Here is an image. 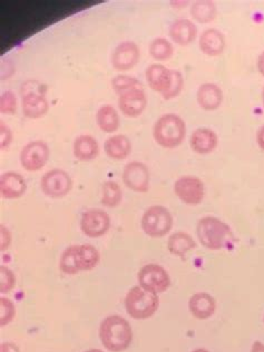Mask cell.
I'll use <instances>...</instances> for the list:
<instances>
[{
    "mask_svg": "<svg viewBox=\"0 0 264 352\" xmlns=\"http://www.w3.org/2000/svg\"><path fill=\"white\" fill-rule=\"evenodd\" d=\"M172 75H173V80H172L170 89L163 95V98L166 100H173L175 97L179 96L184 88V78H183L182 73L172 69Z\"/></svg>",
    "mask_w": 264,
    "mask_h": 352,
    "instance_id": "cell-34",
    "label": "cell"
},
{
    "mask_svg": "<svg viewBox=\"0 0 264 352\" xmlns=\"http://www.w3.org/2000/svg\"><path fill=\"white\" fill-rule=\"evenodd\" d=\"M0 233H1V240H0V249L1 251L8 249L9 245L12 243V233L7 229L6 226L1 224L0 226Z\"/></svg>",
    "mask_w": 264,
    "mask_h": 352,
    "instance_id": "cell-37",
    "label": "cell"
},
{
    "mask_svg": "<svg viewBox=\"0 0 264 352\" xmlns=\"http://www.w3.org/2000/svg\"><path fill=\"white\" fill-rule=\"evenodd\" d=\"M250 352H264V344L261 341H256L253 342L251 346V351Z\"/></svg>",
    "mask_w": 264,
    "mask_h": 352,
    "instance_id": "cell-41",
    "label": "cell"
},
{
    "mask_svg": "<svg viewBox=\"0 0 264 352\" xmlns=\"http://www.w3.org/2000/svg\"><path fill=\"white\" fill-rule=\"evenodd\" d=\"M73 152L74 156L80 161H91L98 155L100 146L93 136L80 135L74 142Z\"/></svg>",
    "mask_w": 264,
    "mask_h": 352,
    "instance_id": "cell-23",
    "label": "cell"
},
{
    "mask_svg": "<svg viewBox=\"0 0 264 352\" xmlns=\"http://www.w3.org/2000/svg\"><path fill=\"white\" fill-rule=\"evenodd\" d=\"M159 296L142 289L140 285L131 289L125 296L126 312L135 320L150 319L159 310Z\"/></svg>",
    "mask_w": 264,
    "mask_h": 352,
    "instance_id": "cell-4",
    "label": "cell"
},
{
    "mask_svg": "<svg viewBox=\"0 0 264 352\" xmlns=\"http://www.w3.org/2000/svg\"><path fill=\"white\" fill-rule=\"evenodd\" d=\"M145 76L153 91H157L162 96L170 89L173 80L172 69H168L162 64H152L148 66L145 72Z\"/></svg>",
    "mask_w": 264,
    "mask_h": 352,
    "instance_id": "cell-15",
    "label": "cell"
},
{
    "mask_svg": "<svg viewBox=\"0 0 264 352\" xmlns=\"http://www.w3.org/2000/svg\"><path fill=\"white\" fill-rule=\"evenodd\" d=\"M191 16L194 21L201 24H208L217 17V9L215 3L210 0H197L191 6Z\"/></svg>",
    "mask_w": 264,
    "mask_h": 352,
    "instance_id": "cell-27",
    "label": "cell"
},
{
    "mask_svg": "<svg viewBox=\"0 0 264 352\" xmlns=\"http://www.w3.org/2000/svg\"><path fill=\"white\" fill-rule=\"evenodd\" d=\"M118 106L124 115L129 118H138L147 106V96L143 88H134L120 95Z\"/></svg>",
    "mask_w": 264,
    "mask_h": 352,
    "instance_id": "cell-13",
    "label": "cell"
},
{
    "mask_svg": "<svg viewBox=\"0 0 264 352\" xmlns=\"http://www.w3.org/2000/svg\"><path fill=\"white\" fill-rule=\"evenodd\" d=\"M197 235L203 247L212 251L226 249L234 241L231 228L223 221L211 215L199 220Z\"/></svg>",
    "mask_w": 264,
    "mask_h": 352,
    "instance_id": "cell-2",
    "label": "cell"
},
{
    "mask_svg": "<svg viewBox=\"0 0 264 352\" xmlns=\"http://www.w3.org/2000/svg\"><path fill=\"white\" fill-rule=\"evenodd\" d=\"M16 317L15 303L8 298H0V326L5 327Z\"/></svg>",
    "mask_w": 264,
    "mask_h": 352,
    "instance_id": "cell-32",
    "label": "cell"
},
{
    "mask_svg": "<svg viewBox=\"0 0 264 352\" xmlns=\"http://www.w3.org/2000/svg\"><path fill=\"white\" fill-rule=\"evenodd\" d=\"M138 285L152 294H163L170 287L168 271L160 264L151 263L142 267L138 273Z\"/></svg>",
    "mask_w": 264,
    "mask_h": 352,
    "instance_id": "cell-6",
    "label": "cell"
},
{
    "mask_svg": "<svg viewBox=\"0 0 264 352\" xmlns=\"http://www.w3.org/2000/svg\"><path fill=\"white\" fill-rule=\"evenodd\" d=\"M73 188V181L67 172L55 168L50 170L41 179V192L52 197V199H60L67 195Z\"/></svg>",
    "mask_w": 264,
    "mask_h": 352,
    "instance_id": "cell-8",
    "label": "cell"
},
{
    "mask_svg": "<svg viewBox=\"0 0 264 352\" xmlns=\"http://www.w3.org/2000/svg\"><path fill=\"white\" fill-rule=\"evenodd\" d=\"M123 182L132 191L146 193L150 190V170L142 162H131L124 168Z\"/></svg>",
    "mask_w": 264,
    "mask_h": 352,
    "instance_id": "cell-10",
    "label": "cell"
},
{
    "mask_svg": "<svg viewBox=\"0 0 264 352\" xmlns=\"http://www.w3.org/2000/svg\"><path fill=\"white\" fill-rule=\"evenodd\" d=\"M97 125L103 132L113 133L120 127V116L116 109L111 105H104L97 111Z\"/></svg>",
    "mask_w": 264,
    "mask_h": 352,
    "instance_id": "cell-26",
    "label": "cell"
},
{
    "mask_svg": "<svg viewBox=\"0 0 264 352\" xmlns=\"http://www.w3.org/2000/svg\"><path fill=\"white\" fill-rule=\"evenodd\" d=\"M170 36L172 41L179 46L190 45L197 38V25L186 18L176 19L170 26Z\"/></svg>",
    "mask_w": 264,
    "mask_h": 352,
    "instance_id": "cell-20",
    "label": "cell"
},
{
    "mask_svg": "<svg viewBox=\"0 0 264 352\" xmlns=\"http://www.w3.org/2000/svg\"><path fill=\"white\" fill-rule=\"evenodd\" d=\"M17 109V98L10 91H3L0 97V111L3 114H15Z\"/></svg>",
    "mask_w": 264,
    "mask_h": 352,
    "instance_id": "cell-35",
    "label": "cell"
},
{
    "mask_svg": "<svg viewBox=\"0 0 264 352\" xmlns=\"http://www.w3.org/2000/svg\"><path fill=\"white\" fill-rule=\"evenodd\" d=\"M150 55L152 58L159 62L168 60L174 55L173 45L170 41L163 37L153 39L150 44Z\"/></svg>",
    "mask_w": 264,
    "mask_h": 352,
    "instance_id": "cell-28",
    "label": "cell"
},
{
    "mask_svg": "<svg viewBox=\"0 0 264 352\" xmlns=\"http://www.w3.org/2000/svg\"><path fill=\"white\" fill-rule=\"evenodd\" d=\"M50 104L41 91H27L23 96V112L30 118H39L48 112Z\"/></svg>",
    "mask_w": 264,
    "mask_h": 352,
    "instance_id": "cell-21",
    "label": "cell"
},
{
    "mask_svg": "<svg viewBox=\"0 0 264 352\" xmlns=\"http://www.w3.org/2000/svg\"><path fill=\"white\" fill-rule=\"evenodd\" d=\"M256 143H258V147L264 151V125H262L256 132Z\"/></svg>",
    "mask_w": 264,
    "mask_h": 352,
    "instance_id": "cell-39",
    "label": "cell"
},
{
    "mask_svg": "<svg viewBox=\"0 0 264 352\" xmlns=\"http://www.w3.org/2000/svg\"><path fill=\"white\" fill-rule=\"evenodd\" d=\"M256 67H258V73L261 74L262 76L264 77V50L258 56Z\"/></svg>",
    "mask_w": 264,
    "mask_h": 352,
    "instance_id": "cell-40",
    "label": "cell"
},
{
    "mask_svg": "<svg viewBox=\"0 0 264 352\" xmlns=\"http://www.w3.org/2000/svg\"><path fill=\"white\" fill-rule=\"evenodd\" d=\"M16 276L9 267L1 265L0 267V292L1 294H8L15 288Z\"/></svg>",
    "mask_w": 264,
    "mask_h": 352,
    "instance_id": "cell-33",
    "label": "cell"
},
{
    "mask_svg": "<svg viewBox=\"0 0 264 352\" xmlns=\"http://www.w3.org/2000/svg\"><path fill=\"white\" fill-rule=\"evenodd\" d=\"M192 352H210L206 348H197V349L193 350Z\"/></svg>",
    "mask_w": 264,
    "mask_h": 352,
    "instance_id": "cell-42",
    "label": "cell"
},
{
    "mask_svg": "<svg viewBox=\"0 0 264 352\" xmlns=\"http://www.w3.org/2000/svg\"><path fill=\"white\" fill-rule=\"evenodd\" d=\"M104 150L109 159L122 161L126 159L132 152V143L127 136L120 134L107 138L104 144Z\"/></svg>",
    "mask_w": 264,
    "mask_h": 352,
    "instance_id": "cell-22",
    "label": "cell"
},
{
    "mask_svg": "<svg viewBox=\"0 0 264 352\" xmlns=\"http://www.w3.org/2000/svg\"><path fill=\"white\" fill-rule=\"evenodd\" d=\"M140 57H141V52L134 41H123L113 52V67L116 71H129L135 67Z\"/></svg>",
    "mask_w": 264,
    "mask_h": 352,
    "instance_id": "cell-12",
    "label": "cell"
},
{
    "mask_svg": "<svg viewBox=\"0 0 264 352\" xmlns=\"http://www.w3.org/2000/svg\"><path fill=\"white\" fill-rule=\"evenodd\" d=\"M100 339L104 348L109 351H125L132 344V327L125 318L118 314L109 316L100 323Z\"/></svg>",
    "mask_w": 264,
    "mask_h": 352,
    "instance_id": "cell-1",
    "label": "cell"
},
{
    "mask_svg": "<svg viewBox=\"0 0 264 352\" xmlns=\"http://www.w3.org/2000/svg\"><path fill=\"white\" fill-rule=\"evenodd\" d=\"M219 144V138L213 129H197L192 133L190 138V145L194 152L200 155H206L213 152Z\"/></svg>",
    "mask_w": 264,
    "mask_h": 352,
    "instance_id": "cell-17",
    "label": "cell"
},
{
    "mask_svg": "<svg viewBox=\"0 0 264 352\" xmlns=\"http://www.w3.org/2000/svg\"><path fill=\"white\" fill-rule=\"evenodd\" d=\"M50 156V147L45 142H30L21 150V166L28 172H37L44 168Z\"/></svg>",
    "mask_w": 264,
    "mask_h": 352,
    "instance_id": "cell-9",
    "label": "cell"
},
{
    "mask_svg": "<svg viewBox=\"0 0 264 352\" xmlns=\"http://www.w3.org/2000/svg\"><path fill=\"white\" fill-rule=\"evenodd\" d=\"M123 200V192L120 185L113 181L104 183L102 188V204L106 208H116Z\"/></svg>",
    "mask_w": 264,
    "mask_h": 352,
    "instance_id": "cell-29",
    "label": "cell"
},
{
    "mask_svg": "<svg viewBox=\"0 0 264 352\" xmlns=\"http://www.w3.org/2000/svg\"><path fill=\"white\" fill-rule=\"evenodd\" d=\"M226 45L223 32L217 28H208L204 30L199 41L201 52L211 57L219 56L223 53Z\"/></svg>",
    "mask_w": 264,
    "mask_h": 352,
    "instance_id": "cell-19",
    "label": "cell"
},
{
    "mask_svg": "<svg viewBox=\"0 0 264 352\" xmlns=\"http://www.w3.org/2000/svg\"><path fill=\"white\" fill-rule=\"evenodd\" d=\"M12 141V133L8 126L5 124L0 125V147L1 150H5L10 145Z\"/></svg>",
    "mask_w": 264,
    "mask_h": 352,
    "instance_id": "cell-36",
    "label": "cell"
},
{
    "mask_svg": "<svg viewBox=\"0 0 264 352\" xmlns=\"http://www.w3.org/2000/svg\"><path fill=\"white\" fill-rule=\"evenodd\" d=\"M76 249L77 245H72L65 250L62 253L60 260H59V269L65 274L68 276H74L80 272L76 264Z\"/></svg>",
    "mask_w": 264,
    "mask_h": 352,
    "instance_id": "cell-30",
    "label": "cell"
},
{
    "mask_svg": "<svg viewBox=\"0 0 264 352\" xmlns=\"http://www.w3.org/2000/svg\"><path fill=\"white\" fill-rule=\"evenodd\" d=\"M174 193L186 206H199L206 197V186L197 176L184 175L174 183Z\"/></svg>",
    "mask_w": 264,
    "mask_h": 352,
    "instance_id": "cell-7",
    "label": "cell"
},
{
    "mask_svg": "<svg viewBox=\"0 0 264 352\" xmlns=\"http://www.w3.org/2000/svg\"><path fill=\"white\" fill-rule=\"evenodd\" d=\"M197 248V242L194 241L191 235L186 232L173 233L170 235L168 240V252L174 256L184 258L190 251Z\"/></svg>",
    "mask_w": 264,
    "mask_h": 352,
    "instance_id": "cell-24",
    "label": "cell"
},
{
    "mask_svg": "<svg viewBox=\"0 0 264 352\" xmlns=\"http://www.w3.org/2000/svg\"><path fill=\"white\" fill-rule=\"evenodd\" d=\"M263 322H264V316H263Z\"/></svg>",
    "mask_w": 264,
    "mask_h": 352,
    "instance_id": "cell-45",
    "label": "cell"
},
{
    "mask_svg": "<svg viewBox=\"0 0 264 352\" xmlns=\"http://www.w3.org/2000/svg\"><path fill=\"white\" fill-rule=\"evenodd\" d=\"M197 104L206 112H213L223 102V91L214 82H204L197 91Z\"/></svg>",
    "mask_w": 264,
    "mask_h": 352,
    "instance_id": "cell-16",
    "label": "cell"
},
{
    "mask_svg": "<svg viewBox=\"0 0 264 352\" xmlns=\"http://www.w3.org/2000/svg\"><path fill=\"white\" fill-rule=\"evenodd\" d=\"M188 310L197 320H206L217 311V300L208 292H197L188 300Z\"/></svg>",
    "mask_w": 264,
    "mask_h": 352,
    "instance_id": "cell-14",
    "label": "cell"
},
{
    "mask_svg": "<svg viewBox=\"0 0 264 352\" xmlns=\"http://www.w3.org/2000/svg\"><path fill=\"white\" fill-rule=\"evenodd\" d=\"M84 352H104V351H102V350H100V349H89V350H86V351H84Z\"/></svg>",
    "mask_w": 264,
    "mask_h": 352,
    "instance_id": "cell-44",
    "label": "cell"
},
{
    "mask_svg": "<svg viewBox=\"0 0 264 352\" xmlns=\"http://www.w3.org/2000/svg\"><path fill=\"white\" fill-rule=\"evenodd\" d=\"M261 98H262V106H263V109H264V86H263V88H262Z\"/></svg>",
    "mask_w": 264,
    "mask_h": 352,
    "instance_id": "cell-43",
    "label": "cell"
},
{
    "mask_svg": "<svg viewBox=\"0 0 264 352\" xmlns=\"http://www.w3.org/2000/svg\"><path fill=\"white\" fill-rule=\"evenodd\" d=\"M112 87L118 95H122L134 88H142V82L135 77L118 75L113 78Z\"/></svg>",
    "mask_w": 264,
    "mask_h": 352,
    "instance_id": "cell-31",
    "label": "cell"
},
{
    "mask_svg": "<svg viewBox=\"0 0 264 352\" xmlns=\"http://www.w3.org/2000/svg\"><path fill=\"white\" fill-rule=\"evenodd\" d=\"M100 256L98 250L91 244L77 245L76 264L80 271H91L100 263Z\"/></svg>",
    "mask_w": 264,
    "mask_h": 352,
    "instance_id": "cell-25",
    "label": "cell"
},
{
    "mask_svg": "<svg viewBox=\"0 0 264 352\" xmlns=\"http://www.w3.org/2000/svg\"><path fill=\"white\" fill-rule=\"evenodd\" d=\"M141 226L145 234L151 238H163L173 228V217L165 206H152L142 217Z\"/></svg>",
    "mask_w": 264,
    "mask_h": 352,
    "instance_id": "cell-5",
    "label": "cell"
},
{
    "mask_svg": "<svg viewBox=\"0 0 264 352\" xmlns=\"http://www.w3.org/2000/svg\"><path fill=\"white\" fill-rule=\"evenodd\" d=\"M186 136V124L179 115L168 113L162 115L153 126V138L163 148L179 146Z\"/></svg>",
    "mask_w": 264,
    "mask_h": 352,
    "instance_id": "cell-3",
    "label": "cell"
},
{
    "mask_svg": "<svg viewBox=\"0 0 264 352\" xmlns=\"http://www.w3.org/2000/svg\"><path fill=\"white\" fill-rule=\"evenodd\" d=\"M0 352H21V350L12 342H3L0 344Z\"/></svg>",
    "mask_w": 264,
    "mask_h": 352,
    "instance_id": "cell-38",
    "label": "cell"
},
{
    "mask_svg": "<svg viewBox=\"0 0 264 352\" xmlns=\"http://www.w3.org/2000/svg\"><path fill=\"white\" fill-rule=\"evenodd\" d=\"M111 228V217L103 210H89L82 215L80 230L88 238H100Z\"/></svg>",
    "mask_w": 264,
    "mask_h": 352,
    "instance_id": "cell-11",
    "label": "cell"
},
{
    "mask_svg": "<svg viewBox=\"0 0 264 352\" xmlns=\"http://www.w3.org/2000/svg\"><path fill=\"white\" fill-rule=\"evenodd\" d=\"M27 190L26 181L21 174L6 172L0 177V193L3 199L14 200L24 195Z\"/></svg>",
    "mask_w": 264,
    "mask_h": 352,
    "instance_id": "cell-18",
    "label": "cell"
}]
</instances>
